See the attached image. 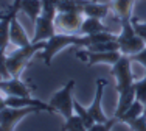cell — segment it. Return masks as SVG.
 I'll return each instance as SVG.
<instances>
[{"label":"cell","instance_id":"1","mask_svg":"<svg viewBox=\"0 0 146 131\" xmlns=\"http://www.w3.org/2000/svg\"><path fill=\"white\" fill-rule=\"evenodd\" d=\"M110 75L115 80V89L118 92V105L113 116L120 119L135 100V80L132 74V59L127 55H123L115 64L110 66Z\"/></svg>","mask_w":146,"mask_h":131},{"label":"cell","instance_id":"2","mask_svg":"<svg viewBox=\"0 0 146 131\" xmlns=\"http://www.w3.org/2000/svg\"><path fill=\"white\" fill-rule=\"evenodd\" d=\"M84 47L87 49L89 45H92V37L86 36V34H79V33H54L50 39L45 42L44 50L40 51V58H42L44 64L50 67L51 59L59 53L61 50L67 49V47Z\"/></svg>","mask_w":146,"mask_h":131},{"label":"cell","instance_id":"3","mask_svg":"<svg viewBox=\"0 0 146 131\" xmlns=\"http://www.w3.org/2000/svg\"><path fill=\"white\" fill-rule=\"evenodd\" d=\"M45 42L47 41H40V42H31L30 45L25 47H16L14 50H11L6 58V64H8V70L11 77L20 78L27 67H28L30 61L33 59V56L36 53L44 50Z\"/></svg>","mask_w":146,"mask_h":131},{"label":"cell","instance_id":"4","mask_svg":"<svg viewBox=\"0 0 146 131\" xmlns=\"http://www.w3.org/2000/svg\"><path fill=\"white\" fill-rule=\"evenodd\" d=\"M121 31L117 34V42L120 45V51L123 55H135L140 50H143L146 47V42L135 33L134 25H132V19H124L120 20Z\"/></svg>","mask_w":146,"mask_h":131},{"label":"cell","instance_id":"5","mask_svg":"<svg viewBox=\"0 0 146 131\" xmlns=\"http://www.w3.org/2000/svg\"><path fill=\"white\" fill-rule=\"evenodd\" d=\"M75 80H68L59 89L58 92H54L53 97L48 103H50L53 112L61 114L64 119H68L75 114V100H73V88H75Z\"/></svg>","mask_w":146,"mask_h":131},{"label":"cell","instance_id":"6","mask_svg":"<svg viewBox=\"0 0 146 131\" xmlns=\"http://www.w3.org/2000/svg\"><path fill=\"white\" fill-rule=\"evenodd\" d=\"M39 111V108H9V106H6L5 109L0 111V125L5 128V131H14L16 126L27 116Z\"/></svg>","mask_w":146,"mask_h":131},{"label":"cell","instance_id":"7","mask_svg":"<svg viewBox=\"0 0 146 131\" xmlns=\"http://www.w3.org/2000/svg\"><path fill=\"white\" fill-rule=\"evenodd\" d=\"M76 56L81 61H84L87 66H96V64H109L113 66L123 56L120 50L117 51H92V50H81L76 53Z\"/></svg>","mask_w":146,"mask_h":131},{"label":"cell","instance_id":"8","mask_svg":"<svg viewBox=\"0 0 146 131\" xmlns=\"http://www.w3.org/2000/svg\"><path fill=\"white\" fill-rule=\"evenodd\" d=\"M106 86H107V80H104V78H98L96 80V89H95V95H93V102L90 103V106L87 108L89 114L92 116L95 123H104L109 120V117L104 114V111H103V95H104Z\"/></svg>","mask_w":146,"mask_h":131},{"label":"cell","instance_id":"9","mask_svg":"<svg viewBox=\"0 0 146 131\" xmlns=\"http://www.w3.org/2000/svg\"><path fill=\"white\" fill-rule=\"evenodd\" d=\"M82 20H84L82 13H58L54 25H56V30L61 33H79Z\"/></svg>","mask_w":146,"mask_h":131},{"label":"cell","instance_id":"10","mask_svg":"<svg viewBox=\"0 0 146 131\" xmlns=\"http://www.w3.org/2000/svg\"><path fill=\"white\" fill-rule=\"evenodd\" d=\"M0 91L5 95H14V97H31V88L20 78L11 77L0 81Z\"/></svg>","mask_w":146,"mask_h":131},{"label":"cell","instance_id":"11","mask_svg":"<svg viewBox=\"0 0 146 131\" xmlns=\"http://www.w3.org/2000/svg\"><path fill=\"white\" fill-rule=\"evenodd\" d=\"M9 41L14 47H25V45H30L33 41L27 36V31L25 28L22 27V23L19 22L17 16H14L11 19V28H9Z\"/></svg>","mask_w":146,"mask_h":131},{"label":"cell","instance_id":"12","mask_svg":"<svg viewBox=\"0 0 146 131\" xmlns=\"http://www.w3.org/2000/svg\"><path fill=\"white\" fill-rule=\"evenodd\" d=\"M135 0H112L110 2V11L118 20L132 19V11H134Z\"/></svg>","mask_w":146,"mask_h":131},{"label":"cell","instance_id":"13","mask_svg":"<svg viewBox=\"0 0 146 131\" xmlns=\"http://www.w3.org/2000/svg\"><path fill=\"white\" fill-rule=\"evenodd\" d=\"M103 31H109L112 33V30L109 27H106L101 22V19H96V17H87L84 16V20L81 23V28H79V34H95V33H103Z\"/></svg>","mask_w":146,"mask_h":131},{"label":"cell","instance_id":"14","mask_svg":"<svg viewBox=\"0 0 146 131\" xmlns=\"http://www.w3.org/2000/svg\"><path fill=\"white\" fill-rule=\"evenodd\" d=\"M110 11V3H100L95 0H89V3L84 6L82 14L87 17H96V19H104Z\"/></svg>","mask_w":146,"mask_h":131},{"label":"cell","instance_id":"15","mask_svg":"<svg viewBox=\"0 0 146 131\" xmlns=\"http://www.w3.org/2000/svg\"><path fill=\"white\" fill-rule=\"evenodd\" d=\"M19 9L25 13L34 23L42 13V0H19Z\"/></svg>","mask_w":146,"mask_h":131},{"label":"cell","instance_id":"16","mask_svg":"<svg viewBox=\"0 0 146 131\" xmlns=\"http://www.w3.org/2000/svg\"><path fill=\"white\" fill-rule=\"evenodd\" d=\"M58 13H82L89 0H54Z\"/></svg>","mask_w":146,"mask_h":131},{"label":"cell","instance_id":"17","mask_svg":"<svg viewBox=\"0 0 146 131\" xmlns=\"http://www.w3.org/2000/svg\"><path fill=\"white\" fill-rule=\"evenodd\" d=\"M141 114H145V105L141 102H138V100H134V103L126 109V112H124L118 120L124 123V122H127V120L137 119V117H140Z\"/></svg>","mask_w":146,"mask_h":131},{"label":"cell","instance_id":"18","mask_svg":"<svg viewBox=\"0 0 146 131\" xmlns=\"http://www.w3.org/2000/svg\"><path fill=\"white\" fill-rule=\"evenodd\" d=\"M62 131H87V126L84 125L82 119L78 114H73L72 117L65 119V122L61 126Z\"/></svg>","mask_w":146,"mask_h":131},{"label":"cell","instance_id":"19","mask_svg":"<svg viewBox=\"0 0 146 131\" xmlns=\"http://www.w3.org/2000/svg\"><path fill=\"white\" fill-rule=\"evenodd\" d=\"M73 105H75V112L82 119V122H84V125H86V126H87V130H89V128H92V126L95 125V120H93V119H92V116L89 114L87 108H84V106H82L81 103L78 102V100H75V103H73Z\"/></svg>","mask_w":146,"mask_h":131},{"label":"cell","instance_id":"20","mask_svg":"<svg viewBox=\"0 0 146 131\" xmlns=\"http://www.w3.org/2000/svg\"><path fill=\"white\" fill-rule=\"evenodd\" d=\"M134 89H135V100L146 105V75L141 80L134 83Z\"/></svg>","mask_w":146,"mask_h":131},{"label":"cell","instance_id":"21","mask_svg":"<svg viewBox=\"0 0 146 131\" xmlns=\"http://www.w3.org/2000/svg\"><path fill=\"white\" fill-rule=\"evenodd\" d=\"M127 126H129L131 131H146V114H141L137 119H132L124 122Z\"/></svg>","mask_w":146,"mask_h":131},{"label":"cell","instance_id":"22","mask_svg":"<svg viewBox=\"0 0 146 131\" xmlns=\"http://www.w3.org/2000/svg\"><path fill=\"white\" fill-rule=\"evenodd\" d=\"M117 122H120V120L113 116L112 119H109L107 122H104V123H95V125H93L92 128H89L87 131H112V128L115 126Z\"/></svg>","mask_w":146,"mask_h":131},{"label":"cell","instance_id":"23","mask_svg":"<svg viewBox=\"0 0 146 131\" xmlns=\"http://www.w3.org/2000/svg\"><path fill=\"white\" fill-rule=\"evenodd\" d=\"M6 58H8L6 51H5V50H0V75L3 77V80H6V78H11L9 70H8V64H6Z\"/></svg>","mask_w":146,"mask_h":131},{"label":"cell","instance_id":"24","mask_svg":"<svg viewBox=\"0 0 146 131\" xmlns=\"http://www.w3.org/2000/svg\"><path fill=\"white\" fill-rule=\"evenodd\" d=\"M132 25H134V30L138 36L146 42V20H137L132 19Z\"/></svg>","mask_w":146,"mask_h":131},{"label":"cell","instance_id":"25","mask_svg":"<svg viewBox=\"0 0 146 131\" xmlns=\"http://www.w3.org/2000/svg\"><path fill=\"white\" fill-rule=\"evenodd\" d=\"M131 59H132V63H138L141 66V67L145 69V72H146V47L143 50H140L138 53H135V55H131Z\"/></svg>","mask_w":146,"mask_h":131},{"label":"cell","instance_id":"26","mask_svg":"<svg viewBox=\"0 0 146 131\" xmlns=\"http://www.w3.org/2000/svg\"><path fill=\"white\" fill-rule=\"evenodd\" d=\"M6 108V95L0 91V111Z\"/></svg>","mask_w":146,"mask_h":131},{"label":"cell","instance_id":"27","mask_svg":"<svg viewBox=\"0 0 146 131\" xmlns=\"http://www.w3.org/2000/svg\"><path fill=\"white\" fill-rule=\"evenodd\" d=\"M6 14H8V11H6V13H3V14H0V19H3V17H5Z\"/></svg>","mask_w":146,"mask_h":131},{"label":"cell","instance_id":"28","mask_svg":"<svg viewBox=\"0 0 146 131\" xmlns=\"http://www.w3.org/2000/svg\"><path fill=\"white\" fill-rule=\"evenodd\" d=\"M0 131H5V128H3V126H2V125H0Z\"/></svg>","mask_w":146,"mask_h":131},{"label":"cell","instance_id":"29","mask_svg":"<svg viewBox=\"0 0 146 131\" xmlns=\"http://www.w3.org/2000/svg\"><path fill=\"white\" fill-rule=\"evenodd\" d=\"M2 80H3V77H2V75H0V81H2Z\"/></svg>","mask_w":146,"mask_h":131},{"label":"cell","instance_id":"30","mask_svg":"<svg viewBox=\"0 0 146 131\" xmlns=\"http://www.w3.org/2000/svg\"><path fill=\"white\" fill-rule=\"evenodd\" d=\"M3 13H6V11H0V14H3Z\"/></svg>","mask_w":146,"mask_h":131},{"label":"cell","instance_id":"31","mask_svg":"<svg viewBox=\"0 0 146 131\" xmlns=\"http://www.w3.org/2000/svg\"><path fill=\"white\" fill-rule=\"evenodd\" d=\"M145 114H146V105H145Z\"/></svg>","mask_w":146,"mask_h":131}]
</instances>
